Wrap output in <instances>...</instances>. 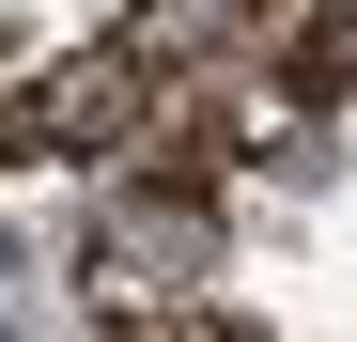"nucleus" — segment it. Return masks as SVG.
<instances>
[{"label":"nucleus","instance_id":"1","mask_svg":"<svg viewBox=\"0 0 357 342\" xmlns=\"http://www.w3.org/2000/svg\"><path fill=\"white\" fill-rule=\"evenodd\" d=\"M125 109H140V63H63V78H47V140H63V156H109Z\"/></svg>","mask_w":357,"mask_h":342},{"label":"nucleus","instance_id":"2","mask_svg":"<svg viewBox=\"0 0 357 342\" xmlns=\"http://www.w3.org/2000/svg\"><path fill=\"white\" fill-rule=\"evenodd\" d=\"M342 94H357V0H326L295 31V109H342Z\"/></svg>","mask_w":357,"mask_h":342}]
</instances>
